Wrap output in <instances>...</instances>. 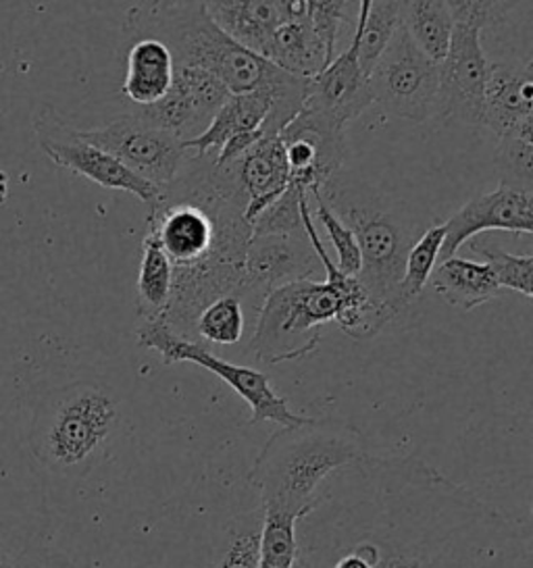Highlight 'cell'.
I'll return each instance as SVG.
<instances>
[{"label": "cell", "instance_id": "6da1fadb", "mask_svg": "<svg viewBox=\"0 0 533 568\" xmlns=\"http://www.w3.org/2000/svg\"><path fill=\"white\" fill-rule=\"evenodd\" d=\"M299 558L369 568H532V534L416 456H371L323 485L296 523Z\"/></svg>", "mask_w": 533, "mask_h": 568}, {"label": "cell", "instance_id": "7a4b0ae2", "mask_svg": "<svg viewBox=\"0 0 533 568\" xmlns=\"http://www.w3.org/2000/svg\"><path fill=\"white\" fill-rule=\"evenodd\" d=\"M302 230L316 254L325 282L302 280L282 285L266 296L250 342L254 358L263 365L296 361L316 351L321 327L333 323L352 339H371L392 321L388 311L366 296L356 277L342 275L316 232L311 202L300 204Z\"/></svg>", "mask_w": 533, "mask_h": 568}, {"label": "cell", "instance_id": "3957f363", "mask_svg": "<svg viewBox=\"0 0 533 568\" xmlns=\"http://www.w3.org/2000/svg\"><path fill=\"white\" fill-rule=\"evenodd\" d=\"M365 454V437L354 425L306 418L266 439L249 470L250 494L263 510L300 520L315 508L323 485Z\"/></svg>", "mask_w": 533, "mask_h": 568}, {"label": "cell", "instance_id": "277c9868", "mask_svg": "<svg viewBox=\"0 0 533 568\" xmlns=\"http://www.w3.org/2000/svg\"><path fill=\"white\" fill-rule=\"evenodd\" d=\"M323 201L349 227L361 252V271L356 275L366 296L399 317V290L406 254L416 240L433 225L409 202L394 201L346 173L344 169L332 175L319 190Z\"/></svg>", "mask_w": 533, "mask_h": 568}, {"label": "cell", "instance_id": "5b68a950", "mask_svg": "<svg viewBox=\"0 0 533 568\" xmlns=\"http://www.w3.org/2000/svg\"><path fill=\"white\" fill-rule=\"evenodd\" d=\"M123 34L128 42L165 44L175 68L207 71L232 94L275 90L292 78L233 42L207 13L204 2H135L125 16Z\"/></svg>", "mask_w": 533, "mask_h": 568}, {"label": "cell", "instance_id": "8992f818", "mask_svg": "<svg viewBox=\"0 0 533 568\" xmlns=\"http://www.w3.org/2000/svg\"><path fill=\"white\" fill-rule=\"evenodd\" d=\"M121 423V404L107 385H63L38 402L28 439L30 450L50 473L82 479L109 458Z\"/></svg>", "mask_w": 533, "mask_h": 568}, {"label": "cell", "instance_id": "52a82bcc", "mask_svg": "<svg viewBox=\"0 0 533 568\" xmlns=\"http://www.w3.org/2000/svg\"><path fill=\"white\" fill-rule=\"evenodd\" d=\"M454 28L446 59L440 63L438 119L480 125L483 94L492 63L482 44V30L492 21L502 2L452 0Z\"/></svg>", "mask_w": 533, "mask_h": 568}, {"label": "cell", "instance_id": "ba28073f", "mask_svg": "<svg viewBox=\"0 0 533 568\" xmlns=\"http://www.w3.org/2000/svg\"><path fill=\"white\" fill-rule=\"evenodd\" d=\"M138 344L142 348L159 352L163 365L194 363V365L211 371L249 404L250 410H252L250 425H259V423L269 420L280 427H294L309 418L296 415L288 406V400L273 389L271 379L263 371L228 363L209 348H204L200 342L183 339L180 335L173 334L163 321L142 323L138 327Z\"/></svg>", "mask_w": 533, "mask_h": 568}, {"label": "cell", "instance_id": "9c48e42d", "mask_svg": "<svg viewBox=\"0 0 533 568\" xmlns=\"http://www.w3.org/2000/svg\"><path fill=\"white\" fill-rule=\"evenodd\" d=\"M366 82L371 102L388 115L411 123L438 119L440 65L416 49L402 26L371 69Z\"/></svg>", "mask_w": 533, "mask_h": 568}, {"label": "cell", "instance_id": "30bf717a", "mask_svg": "<svg viewBox=\"0 0 533 568\" xmlns=\"http://www.w3.org/2000/svg\"><path fill=\"white\" fill-rule=\"evenodd\" d=\"M33 132L38 146L57 168L69 169L86 180L107 190L133 194L144 204H157L161 190L123 168L111 154L86 142L82 130H76L54 106H42L33 119Z\"/></svg>", "mask_w": 533, "mask_h": 568}, {"label": "cell", "instance_id": "8fae6325", "mask_svg": "<svg viewBox=\"0 0 533 568\" xmlns=\"http://www.w3.org/2000/svg\"><path fill=\"white\" fill-rule=\"evenodd\" d=\"M86 142L111 154L138 178L163 190L182 173L190 152L183 140L144 123L138 115H121L99 130L82 132Z\"/></svg>", "mask_w": 533, "mask_h": 568}, {"label": "cell", "instance_id": "7c38bea8", "mask_svg": "<svg viewBox=\"0 0 533 568\" xmlns=\"http://www.w3.org/2000/svg\"><path fill=\"white\" fill-rule=\"evenodd\" d=\"M319 267L306 235H252L244 256L240 301H250L261 311L273 290L311 280Z\"/></svg>", "mask_w": 533, "mask_h": 568}, {"label": "cell", "instance_id": "4fadbf2b", "mask_svg": "<svg viewBox=\"0 0 533 568\" xmlns=\"http://www.w3.org/2000/svg\"><path fill=\"white\" fill-rule=\"evenodd\" d=\"M446 225V237L440 252V261L456 256L461 246L469 240L485 232H511V234L532 235L533 232V190H515L499 185L496 190L466 202L456 211Z\"/></svg>", "mask_w": 533, "mask_h": 568}, {"label": "cell", "instance_id": "5bb4252c", "mask_svg": "<svg viewBox=\"0 0 533 568\" xmlns=\"http://www.w3.org/2000/svg\"><path fill=\"white\" fill-rule=\"evenodd\" d=\"M371 104L369 82L359 65V34L354 32L349 49L335 54L328 68L309 80L304 106L346 130L350 121L359 118Z\"/></svg>", "mask_w": 533, "mask_h": 568}, {"label": "cell", "instance_id": "9a60e30c", "mask_svg": "<svg viewBox=\"0 0 533 568\" xmlns=\"http://www.w3.org/2000/svg\"><path fill=\"white\" fill-rule=\"evenodd\" d=\"M527 123H533L532 61L492 63L480 125L502 138Z\"/></svg>", "mask_w": 533, "mask_h": 568}, {"label": "cell", "instance_id": "2e32d148", "mask_svg": "<svg viewBox=\"0 0 533 568\" xmlns=\"http://www.w3.org/2000/svg\"><path fill=\"white\" fill-rule=\"evenodd\" d=\"M225 168L230 169L235 184L249 199L244 211V221L249 225L271 202L280 199L290 180L285 146L280 135L261 138L244 156L225 163Z\"/></svg>", "mask_w": 533, "mask_h": 568}, {"label": "cell", "instance_id": "e0dca14e", "mask_svg": "<svg viewBox=\"0 0 533 568\" xmlns=\"http://www.w3.org/2000/svg\"><path fill=\"white\" fill-rule=\"evenodd\" d=\"M204 9L233 42L259 57L288 21L285 0H211Z\"/></svg>", "mask_w": 533, "mask_h": 568}, {"label": "cell", "instance_id": "ac0fdd59", "mask_svg": "<svg viewBox=\"0 0 533 568\" xmlns=\"http://www.w3.org/2000/svg\"><path fill=\"white\" fill-rule=\"evenodd\" d=\"M294 78H290L282 85L290 84ZM278 85L275 90H280ZM275 90H257L249 94H232L230 101L225 102L209 128L202 134L185 140L183 149L194 154V156H215L219 149L233 138V135L244 134V132H257L263 128L266 115L271 111V94Z\"/></svg>", "mask_w": 533, "mask_h": 568}, {"label": "cell", "instance_id": "d6986e66", "mask_svg": "<svg viewBox=\"0 0 533 568\" xmlns=\"http://www.w3.org/2000/svg\"><path fill=\"white\" fill-rule=\"evenodd\" d=\"M311 13V9H309ZM261 57L283 73L300 80H311L328 68V57L321 40L316 38L311 19L285 21L271 36Z\"/></svg>", "mask_w": 533, "mask_h": 568}, {"label": "cell", "instance_id": "ffe728a7", "mask_svg": "<svg viewBox=\"0 0 533 568\" xmlns=\"http://www.w3.org/2000/svg\"><path fill=\"white\" fill-rule=\"evenodd\" d=\"M430 282L438 296L461 311H473L496 301L502 292L487 265L463 256L440 261V265L433 268Z\"/></svg>", "mask_w": 533, "mask_h": 568}, {"label": "cell", "instance_id": "44dd1931", "mask_svg": "<svg viewBox=\"0 0 533 568\" xmlns=\"http://www.w3.org/2000/svg\"><path fill=\"white\" fill-rule=\"evenodd\" d=\"M175 65L165 44L157 40H135L128 49V73L123 94L138 106L161 101L173 84Z\"/></svg>", "mask_w": 533, "mask_h": 568}, {"label": "cell", "instance_id": "7402d4cb", "mask_svg": "<svg viewBox=\"0 0 533 568\" xmlns=\"http://www.w3.org/2000/svg\"><path fill=\"white\" fill-rule=\"evenodd\" d=\"M263 506L250 494V504L233 510L219 527L209 568H259Z\"/></svg>", "mask_w": 533, "mask_h": 568}, {"label": "cell", "instance_id": "603a6c76", "mask_svg": "<svg viewBox=\"0 0 533 568\" xmlns=\"http://www.w3.org/2000/svg\"><path fill=\"white\" fill-rule=\"evenodd\" d=\"M173 285V267L167 258L165 251L154 234V230L147 225L144 240H142V258L135 282V315L144 323L161 321L165 317L169 298Z\"/></svg>", "mask_w": 533, "mask_h": 568}, {"label": "cell", "instance_id": "cb8c5ba5", "mask_svg": "<svg viewBox=\"0 0 533 568\" xmlns=\"http://www.w3.org/2000/svg\"><path fill=\"white\" fill-rule=\"evenodd\" d=\"M400 26L411 36L416 49L440 65L450 49L454 19L444 0L400 2Z\"/></svg>", "mask_w": 533, "mask_h": 568}, {"label": "cell", "instance_id": "d4e9b609", "mask_svg": "<svg viewBox=\"0 0 533 568\" xmlns=\"http://www.w3.org/2000/svg\"><path fill=\"white\" fill-rule=\"evenodd\" d=\"M400 26V2L396 0H363L354 19V32L359 34V65L369 78L390 40Z\"/></svg>", "mask_w": 533, "mask_h": 568}, {"label": "cell", "instance_id": "484cf974", "mask_svg": "<svg viewBox=\"0 0 533 568\" xmlns=\"http://www.w3.org/2000/svg\"><path fill=\"white\" fill-rule=\"evenodd\" d=\"M446 237V225L444 223H433L423 235L415 242V246L406 254L404 263V275L396 290V308L402 313L409 308L413 302L421 296L423 287L430 284L433 268L440 261L442 244Z\"/></svg>", "mask_w": 533, "mask_h": 568}, {"label": "cell", "instance_id": "4316f807", "mask_svg": "<svg viewBox=\"0 0 533 568\" xmlns=\"http://www.w3.org/2000/svg\"><path fill=\"white\" fill-rule=\"evenodd\" d=\"M473 254H477L487 265L496 284L506 290H513L523 294L525 298L533 296V256L532 254H511L500 246L496 240L485 237V235H475L473 240L466 242Z\"/></svg>", "mask_w": 533, "mask_h": 568}, {"label": "cell", "instance_id": "83f0119b", "mask_svg": "<svg viewBox=\"0 0 533 568\" xmlns=\"http://www.w3.org/2000/svg\"><path fill=\"white\" fill-rule=\"evenodd\" d=\"M0 568H80L40 537L0 529Z\"/></svg>", "mask_w": 533, "mask_h": 568}, {"label": "cell", "instance_id": "f1b7e54d", "mask_svg": "<svg viewBox=\"0 0 533 568\" xmlns=\"http://www.w3.org/2000/svg\"><path fill=\"white\" fill-rule=\"evenodd\" d=\"M533 123L499 138L496 169L500 185L515 190H533Z\"/></svg>", "mask_w": 533, "mask_h": 568}, {"label": "cell", "instance_id": "f546056e", "mask_svg": "<svg viewBox=\"0 0 533 568\" xmlns=\"http://www.w3.org/2000/svg\"><path fill=\"white\" fill-rule=\"evenodd\" d=\"M296 523L282 513L263 510V529L259 544V568H294L299 558Z\"/></svg>", "mask_w": 533, "mask_h": 568}, {"label": "cell", "instance_id": "4dcf8cb0", "mask_svg": "<svg viewBox=\"0 0 533 568\" xmlns=\"http://www.w3.org/2000/svg\"><path fill=\"white\" fill-rule=\"evenodd\" d=\"M244 304L238 296H223L200 313L194 335L217 346H233L244 337Z\"/></svg>", "mask_w": 533, "mask_h": 568}, {"label": "cell", "instance_id": "1f68e13d", "mask_svg": "<svg viewBox=\"0 0 533 568\" xmlns=\"http://www.w3.org/2000/svg\"><path fill=\"white\" fill-rule=\"evenodd\" d=\"M173 84L183 90V94L194 104L207 128L219 113V109L232 97V92L221 84L215 75L200 69L175 68Z\"/></svg>", "mask_w": 533, "mask_h": 568}, {"label": "cell", "instance_id": "d6a6232c", "mask_svg": "<svg viewBox=\"0 0 533 568\" xmlns=\"http://www.w3.org/2000/svg\"><path fill=\"white\" fill-rule=\"evenodd\" d=\"M309 199L299 185L288 184L280 199L271 202L265 211L250 223L252 235H304L300 204Z\"/></svg>", "mask_w": 533, "mask_h": 568}, {"label": "cell", "instance_id": "836d02e7", "mask_svg": "<svg viewBox=\"0 0 533 568\" xmlns=\"http://www.w3.org/2000/svg\"><path fill=\"white\" fill-rule=\"evenodd\" d=\"M309 196L315 199L316 219L325 227L328 237H330V242H332L333 248H335V267H338L342 275L356 277L359 271H361V252H359L354 235H352V232L340 219L335 217V213L328 206V202L323 201L319 190L309 192Z\"/></svg>", "mask_w": 533, "mask_h": 568}, {"label": "cell", "instance_id": "e575fe53", "mask_svg": "<svg viewBox=\"0 0 533 568\" xmlns=\"http://www.w3.org/2000/svg\"><path fill=\"white\" fill-rule=\"evenodd\" d=\"M311 2V26L315 30L316 38L321 40L323 49H325V57H328V65L335 59V40H338V32L340 26L344 21L352 18V11H356L359 2H325V0H309Z\"/></svg>", "mask_w": 533, "mask_h": 568}, {"label": "cell", "instance_id": "d590c367", "mask_svg": "<svg viewBox=\"0 0 533 568\" xmlns=\"http://www.w3.org/2000/svg\"><path fill=\"white\" fill-rule=\"evenodd\" d=\"M7 190H9V180H7V175L0 171V204L7 199Z\"/></svg>", "mask_w": 533, "mask_h": 568}, {"label": "cell", "instance_id": "8d00e7d4", "mask_svg": "<svg viewBox=\"0 0 533 568\" xmlns=\"http://www.w3.org/2000/svg\"><path fill=\"white\" fill-rule=\"evenodd\" d=\"M294 568H306V567H304V565H300V562H296V567H294Z\"/></svg>", "mask_w": 533, "mask_h": 568}]
</instances>
